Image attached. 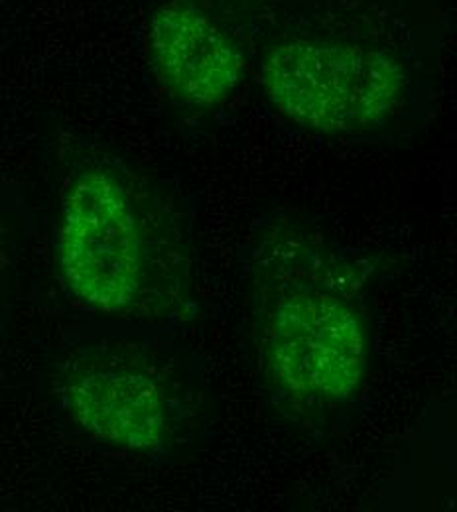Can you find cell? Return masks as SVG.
<instances>
[{
	"instance_id": "1",
	"label": "cell",
	"mask_w": 457,
	"mask_h": 512,
	"mask_svg": "<svg viewBox=\"0 0 457 512\" xmlns=\"http://www.w3.org/2000/svg\"><path fill=\"white\" fill-rule=\"evenodd\" d=\"M154 255L129 176L107 164L75 172L58 225V264L71 294L103 314H134L148 298Z\"/></svg>"
},
{
	"instance_id": "2",
	"label": "cell",
	"mask_w": 457,
	"mask_h": 512,
	"mask_svg": "<svg viewBox=\"0 0 457 512\" xmlns=\"http://www.w3.org/2000/svg\"><path fill=\"white\" fill-rule=\"evenodd\" d=\"M261 83L288 121L324 134H359L389 121L408 73L389 50L347 38H286L270 46Z\"/></svg>"
},
{
	"instance_id": "3",
	"label": "cell",
	"mask_w": 457,
	"mask_h": 512,
	"mask_svg": "<svg viewBox=\"0 0 457 512\" xmlns=\"http://www.w3.org/2000/svg\"><path fill=\"white\" fill-rule=\"evenodd\" d=\"M261 335L266 363L294 394L339 402L365 379L367 325L339 284H284L262 316Z\"/></svg>"
},
{
	"instance_id": "4",
	"label": "cell",
	"mask_w": 457,
	"mask_h": 512,
	"mask_svg": "<svg viewBox=\"0 0 457 512\" xmlns=\"http://www.w3.org/2000/svg\"><path fill=\"white\" fill-rule=\"evenodd\" d=\"M150 62L166 93L196 109L221 105L245 69L237 40L192 0H166L154 12Z\"/></svg>"
},
{
	"instance_id": "5",
	"label": "cell",
	"mask_w": 457,
	"mask_h": 512,
	"mask_svg": "<svg viewBox=\"0 0 457 512\" xmlns=\"http://www.w3.org/2000/svg\"><path fill=\"white\" fill-rule=\"evenodd\" d=\"M77 424L97 440L132 451L158 448L166 432V400L158 381L134 363L93 359L64 379Z\"/></svg>"
}]
</instances>
